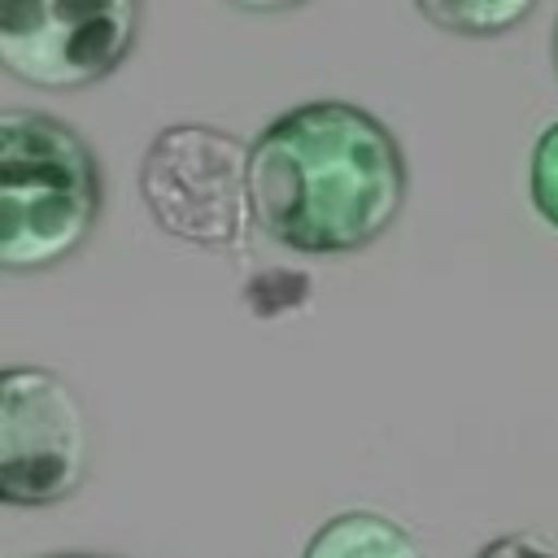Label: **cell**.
I'll list each match as a JSON object with an SVG mask.
<instances>
[{
	"label": "cell",
	"instance_id": "8",
	"mask_svg": "<svg viewBox=\"0 0 558 558\" xmlns=\"http://www.w3.org/2000/svg\"><path fill=\"white\" fill-rule=\"evenodd\" d=\"M305 296H310V283H305L301 270H262V275L244 288V301L253 305L257 318L288 314V310H296Z\"/></svg>",
	"mask_w": 558,
	"mask_h": 558
},
{
	"label": "cell",
	"instance_id": "10",
	"mask_svg": "<svg viewBox=\"0 0 558 558\" xmlns=\"http://www.w3.org/2000/svg\"><path fill=\"white\" fill-rule=\"evenodd\" d=\"M475 558H558V545L541 532H510V536L488 541Z\"/></svg>",
	"mask_w": 558,
	"mask_h": 558
},
{
	"label": "cell",
	"instance_id": "11",
	"mask_svg": "<svg viewBox=\"0 0 558 558\" xmlns=\"http://www.w3.org/2000/svg\"><path fill=\"white\" fill-rule=\"evenodd\" d=\"M57 558H87V554H57Z\"/></svg>",
	"mask_w": 558,
	"mask_h": 558
},
{
	"label": "cell",
	"instance_id": "5",
	"mask_svg": "<svg viewBox=\"0 0 558 558\" xmlns=\"http://www.w3.org/2000/svg\"><path fill=\"white\" fill-rule=\"evenodd\" d=\"M135 22L131 0H17L0 9V65L48 92L87 87L122 65Z\"/></svg>",
	"mask_w": 558,
	"mask_h": 558
},
{
	"label": "cell",
	"instance_id": "2",
	"mask_svg": "<svg viewBox=\"0 0 558 558\" xmlns=\"http://www.w3.org/2000/svg\"><path fill=\"white\" fill-rule=\"evenodd\" d=\"M100 214V170L83 135L48 113H0V270L65 262Z\"/></svg>",
	"mask_w": 558,
	"mask_h": 558
},
{
	"label": "cell",
	"instance_id": "4",
	"mask_svg": "<svg viewBox=\"0 0 558 558\" xmlns=\"http://www.w3.org/2000/svg\"><path fill=\"white\" fill-rule=\"evenodd\" d=\"M87 471V414L78 392L44 366L0 375V493L9 506L65 501Z\"/></svg>",
	"mask_w": 558,
	"mask_h": 558
},
{
	"label": "cell",
	"instance_id": "3",
	"mask_svg": "<svg viewBox=\"0 0 558 558\" xmlns=\"http://www.w3.org/2000/svg\"><path fill=\"white\" fill-rule=\"evenodd\" d=\"M140 196L166 235L231 248L253 227L248 148L218 126H166L140 161Z\"/></svg>",
	"mask_w": 558,
	"mask_h": 558
},
{
	"label": "cell",
	"instance_id": "1",
	"mask_svg": "<svg viewBox=\"0 0 558 558\" xmlns=\"http://www.w3.org/2000/svg\"><path fill=\"white\" fill-rule=\"evenodd\" d=\"M253 222L292 253H353L375 244L405 201L392 131L349 100L279 113L248 144Z\"/></svg>",
	"mask_w": 558,
	"mask_h": 558
},
{
	"label": "cell",
	"instance_id": "9",
	"mask_svg": "<svg viewBox=\"0 0 558 558\" xmlns=\"http://www.w3.org/2000/svg\"><path fill=\"white\" fill-rule=\"evenodd\" d=\"M532 205L549 227H558V122L545 126L532 148Z\"/></svg>",
	"mask_w": 558,
	"mask_h": 558
},
{
	"label": "cell",
	"instance_id": "7",
	"mask_svg": "<svg viewBox=\"0 0 558 558\" xmlns=\"http://www.w3.org/2000/svg\"><path fill=\"white\" fill-rule=\"evenodd\" d=\"M532 13L527 0H458V4H440V0H427L418 4V17H427L432 26L440 31H453V35H501L506 26L523 22Z\"/></svg>",
	"mask_w": 558,
	"mask_h": 558
},
{
	"label": "cell",
	"instance_id": "6",
	"mask_svg": "<svg viewBox=\"0 0 558 558\" xmlns=\"http://www.w3.org/2000/svg\"><path fill=\"white\" fill-rule=\"evenodd\" d=\"M301 558H423V554L401 523L375 510H344L331 514L305 541Z\"/></svg>",
	"mask_w": 558,
	"mask_h": 558
}]
</instances>
